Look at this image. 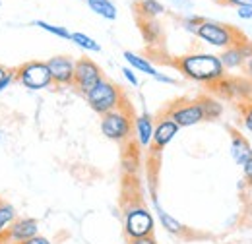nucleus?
Returning <instances> with one entry per match:
<instances>
[{
    "mask_svg": "<svg viewBox=\"0 0 252 244\" xmlns=\"http://www.w3.org/2000/svg\"><path fill=\"white\" fill-rule=\"evenodd\" d=\"M47 68L53 84L57 86H72L74 82V61L70 57H53L47 61Z\"/></svg>",
    "mask_w": 252,
    "mask_h": 244,
    "instance_id": "9",
    "label": "nucleus"
},
{
    "mask_svg": "<svg viewBox=\"0 0 252 244\" xmlns=\"http://www.w3.org/2000/svg\"><path fill=\"white\" fill-rule=\"evenodd\" d=\"M39 235V223L32 217H16V221L10 225L6 244H20L24 241H30L32 237Z\"/></svg>",
    "mask_w": 252,
    "mask_h": 244,
    "instance_id": "10",
    "label": "nucleus"
},
{
    "mask_svg": "<svg viewBox=\"0 0 252 244\" xmlns=\"http://www.w3.org/2000/svg\"><path fill=\"white\" fill-rule=\"evenodd\" d=\"M156 80H158V82H163V84H175V80H173V78H167V76H161V74L156 76Z\"/></svg>",
    "mask_w": 252,
    "mask_h": 244,
    "instance_id": "34",
    "label": "nucleus"
},
{
    "mask_svg": "<svg viewBox=\"0 0 252 244\" xmlns=\"http://www.w3.org/2000/svg\"><path fill=\"white\" fill-rule=\"evenodd\" d=\"M223 4H229V6H237V8H241V6H252V0H221Z\"/></svg>",
    "mask_w": 252,
    "mask_h": 244,
    "instance_id": "31",
    "label": "nucleus"
},
{
    "mask_svg": "<svg viewBox=\"0 0 252 244\" xmlns=\"http://www.w3.org/2000/svg\"><path fill=\"white\" fill-rule=\"evenodd\" d=\"M231 155H233L235 163H239V165H243L249 157H252V150H251V146H249V142H247L243 136H239V134H233Z\"/></svg>",
    "mask_w": 252,
    "mask_h": 244,
    "instance_id": "15",
    "label": "nucleus"
},
{
    "mask_svg": "<svg viewBox=\"0 0 252 244\" xmlns=\"http://www.w3.org/2000/svg\"><path fill=\"white\" fill-rule=\"evenodd\" d=\"M132 126L134 119L126 105L101 117V132L113 142H126L132 134Z\"/></svg>",
    "mask_w": 252,
    "mask_h": 244,
    "instance_id": "3",
    "label": "nucleus"
},
{
    "mask_svg": "<svg viewBox=\"0 0 252 244\" xmlns=\"http://www.w3.org/2000/svg\"><path fill=\"white\" fill-rule=\"evenodd\" d=\"M245 70H247V76L252 80V57H249V59L245 61Z\"/></svg>",
    "mask_w": 252,
    "mask_h": 244,
    "instance_id": "33",
    "label": "nucleus"
},
{
    "mask_svg": "<svg viewBox=\"0 0 252 244\" xmlns=\"http://www.w3.org/2000/svg\"><path fill=\"white\" fill-rule=\"evenodd\" d=\"M243 122H245V126H247V130H251L252 132V103H247V107H245Z\"/></svg>",
    "mask_w": 252,
    "mask_h": 244,
    "instance_id": "26",
    "label": "nucleus"
},
{
    "mask_svg": "<svg viewBox=\"0 0 252 244\" xmlns=\"http://www.w3.org/2000/svg\"><path fill=\"white\" fill-rule=\"evenodd\" d=\"M14 80H16V78H14V70H6L4 66H0V92H2L4 88H8Z\"/></svg>",
    "mask_w": 252,
    "mask_h": 244,
    "instance_id": "24",
    "label": "nucleus"
},
{
    "mask_svg": "<svg viewBox=\"0 0 252 244\" xmlns=\"http://www.w3.org/2000/svg\"><path fill=\"white\" fill-rule=\"evenodd\" d=\"M103 80V70L92 59H78L74 62V82L72 86L80 93L88 95Z\"/></svg>",
    "mask_w": 252,
    "mask_h": 244,
    "instance_id": "7",
    "label": "nucleus"
},
{
    "mask_svg": "<svg viewBox=\"0 0 252 244\" xmlns=\"http://www.w3.org/2000/svg\"><path fill=\"white\" fill-rule=\"evenodd\" d=\"M179 126L171 121L169 117H163L161 121L154 126V138H152V144H154V150L161 152L165 146H169L173 142V138L179 134Z\"/></svg>",
    "mask_w": 252,
    "mask_h": 244,
    "instance_id": "11",
    "label": "nucleus"
},
{
    "mask_svg": "<svg viewBox=\"0 0 252 244\" xmlns=\"http://www.w3.org/2000/svg\"><path fill=\"white\" fill-rule=\"evenodd\" d=\"M86 99H88L90 107L94 109L95 113H99L101 117L125 105V95L121 92V88L115 86L107 78H103L94 90L86 95Z\"/></svg>",
    "mask_w": 252,
    "mask_h": 244,
    "instance_id": "2",
    "label": "nucleus"
},
{
    "mask_svg": "<svg viewBox=\"0 0 252 244\" xmlns=\"http://www.w3.org/2000/svg\"><path fill=\"white\" fill-rule=\"evenodd\" d=\"M154 215L150 214L146 208L142 206H134L130 208L125 215V235L128 241L134 239H142V237H150L154 235Z\"/></svg>",
    "mask_w": 252,
    "mask_h": 244,
    "instance_id": "6",
    "label": "nucleus"
},
{
    "mask_svg": "<svg viewBox=\"0 0 252 244\" xmlns=\"http://www.w3.org/2000/svg\"><path fill=\"white\" fill-rule=\"evenodd\" d=\"M237 14H239V18H243V20H252V6H241Z\"/></svg>",
    "mask_w": 252,
    "mask_h": 244,
    "instance_id": "29",
    "label": "nucleus"
},
{
    "mask_svg": "<svg viewBox=\"0 0 252 244\" xmlns=\"http://www.w3.org/2000/svg\"><path fill=\"white\" fill-rule=\"evenodd\" d=\"M136 10H138L140 18H144V20H156L158 16L165 12V8L159 0H142L136 4Z\"/></svg>",
    "mask_w": 252,
    "mask_h": 244,
    "instance_id": "17",
    "label": "nucleus"
},
{
    "mask_svg": "<svg viewBox=\"0 0 252 244\" xmlns=\"http://www.w3.org/2000/svg\"><path fill=\"white\" fill-rule=\"evenodd\" d=\"M16 221V210L14 206L6 204L0 200V243H6V235H8V229L10 225Z\"/></svg>",
    "mask_w": 252,
    "mask_h": 244,
    "instance_id": "16",
    "label": "nucleus"
},
{
    "mask_svg": "<svg viewBox=\"0 0 252 244\" xmlns=\"http://www.w3.org/2000/svg\"><path fill=\"white\" fill-rule=\"evenodd\" d=\"M14 78L16 82H20L24 88L28 90H47L49 86H53V80H51V74H49V68H47V62L41 61H30L20 64L16 70H14Z\"/></svg>",
    "mask_w": 252,
    "mask_h": 244,
    "instance_id": "5",
    "label": "nucleus"
},
{
    "mask_svg": "<svg viewBox=\"0 0 252 244\" xmlns=\"http://www.w3.org/2000/svg\"><path fill=\"white\" fill-rule=\"evenodd\" d=\"M198 103L202 105V111H204V121H214V119H220L221 113H223V107H221L220 101H216L214 97H200Z\"/></svg>",
    "mask_w": 252,
    "mask_h": 244,
    "instance_id": "20",
    "label": "nucleus"
},
{
    "mask_svg": "<svg viewBox=\"0 0 252 244\" xmlns=\"http://www.w3.org/2000/svg\"><path fill=\"white\" fill-rule=\"evenodd\" d=\"M20 244H51V241L45 239V237H41V235H35L30 241H24V243H20Z\"/></svg>",
    "mask_w": 252,
    "mask_h": 244,
    "instance_id": "30",
    "label": "nucleus"
},
{
    "mask_svg": "<svg viewBox=\"0 0 252 244\" xmlns=\"http://www.w3.org/2000/svg\"><path fill=\"white\" fill-rule=\"evenodd\" d=\"M134 130H136V140L142 148H148L154 138V119L148 113H142L140 117L134 119Z\"/></svg>",
    "mask_w": 252,
    "mask_h": 244,
    "instance_id": "12",
    "label": "nucleus"
},
{
    "mask_svg": "<svg viewBox=\"0 0 252 244\" xmlns=\"http://www.w3.org/2000/svg\"><path fill=\"white\" fill-rule=\"evenodd\" d=\"M169 119L179 128H187V126H194V124L204 121V111L198 101H189V103H181V105L173 107L169 111Z\"/></svg>",
    "mask_w": 252,
    "mask_h": 244,
    "instance_id": "8",
    "label": "nucleus"
},
{
    "mask_svg": "<svg viewBox=\"0 0 252 244\" xmlns=\"http://www.w3.org/2000/svg\"><path fill=\"white\" fill-rule=\"evenodd\" d=\"M175 66L187 78L194 80V82H200V84H208V86H214L221 78H225V68L221 64L220 57L208 55V53L185 55V57L177 59Z\"/></svg>",
    "mask_w": 252,
    "mask_h": 244,
    "instance_id": "1",
    "label": "nucleus"
},
{
    "mask_svg": "<svg viewBox=\"0 0 252 244\" xmlns=\"http://www.w3.org/2000/svg\"><path fill=\"white\" fill-rule=\"evenodd\" d=\"M154 208H156V212H158V217H159V221H161V225H163V229H167V231L173 233V235H183V233L187 231V227H185L181 221H177L173 215L167 214L156 200H154Z\"/></svg>",
    "mask_w": 252,
    "mask_h": 244,
    "instance_id": "14",
    "label": "nucleus"
},
{
    "mask_svg": "<svg viewBox=\"0 0 252 244\" xmlns=\"http://www.w3.org/2000/svg\"><path fill=\"white\" fill-rule=\"evenodd\" d=\"M123 74H125V78L132 84V86H138V84H140L138 78H136V74L132 72V68H123Z\"/></svg>",
    "mask_w": 252,
    "mask_h": 244,
    "instance_id": "28",
    "label": "nucleus"
},
{
    "mask_svg": "<svg viewBox=\"0 0 252 244\" xmlns=\"http://www.w3.org/2000/svg\"><path fill=\"white\" fill-rule=\"evenodd\" d=\"M196 35L214 45V47H220V49H229V47H235L237 43L245 41V37L231 26H223V24H216V22H202L196 30Z\"/></svg>",
    "mask_w": 252,
    "mask_h": 244,
    "instance_id": "4",
    "label": "nucleus"
},
{
    "mask_svg": "<svg viewBox=\"0 0 252 244\" xmlns=\"http://www.w3.org/2000/svg\"><path fill=\"white\" fill-rule=\"evenodd\" d=\"M140 30H142V35L148 43H158L161 39V26H159L156 20H144L140 18Z\"/></svg>",
    "mask_w": 252,
    "mask_h": 244,
    "instance_id": "21",
    "label": "nucleus"
},
{
    "mask_svg": "<svg viewBox=\"0 0 252 244\" xmlns=\"http://www.w3.org/2000/svg\"><path fill=\"white\" fill-rule=\"evenodd\" d=\"M33 26H37V28H41V30H45L47 33H53L55 37H61V39H70V31L66 30V28H61V26H53V24H47V22H43V20H37V22H33Z\"/></svg>",
    "mask_w": 252,
    "mask_h": 244,
    "instance_id": "23",
    "label": "nucleus"
},
{
    "mask_svg": "<svg viewBox=\"0 0 252 244\" xmlns=\"http://www.w3.org/2000/svg\"><path fill=\"white\" fill-rule=\"evenodd\" d=\"M90 8L105 20H117V6L111 0H88Z\"/></svg>",
    "mask_w": 252,
    "mask_h": 244,
    "instance_id": "19",
    "label": "nucleus"
},
{
    "mask_svg": "<svg viewBox=\"0 0 252 244\" xmlns=\"http://www.w3.org/2000/svg\"><path fill=\"white\" fill-rule=\"evenodd\" d=\"M70 41H74L78 47H82L84 51H90V53H99L101 51V45L95 39L88 37L86 33H72L70 35Z\"/></svg>",
    "mask_w": 252,
    "mask_h": 244,
    "instance_id": "22",
    "label": "nucleus"
},
{
    "mask_svg": "<svg viewBox=\"0 0 252 244\" xmlns=\"http://www.w3.org/2000/svg\"><path fill=\"white\" fill-rule=\"evenodd\" d=\"M202 22H204L202 18H198V16H190V18L185 20V28H187V31H190V33H196L198 26H200Z\"/></svg>",
    "mask_w": 252,
    "mask_h": 244,
    "instance_id": "25",
    "label": "nucleus"
},
{
    "mask_svg": "<svg viewBox=\"0 0 252 244\" xmlns=\"http://www.w3.org/2000/svg\"><path fill=\"white\" fill-rule=\"evenodd\" d=\"M220 61H221V64H223V68H229V70H235V68L245 66V57L241 55V51H239L237 45L225 49L223 55L220 57Z\"/></svg>",
    "mask_w": 252,
    "mask_h": 244,
    "instance_id": "18",
    "label": "nucleus"
},
{
    "mask_svg": "<svg viewBox=\"0 0 252 244\" xmlns=\"http://www.w3.org/2000/svg\"><path fill=\"white\" fill-rule=\"evenodd\" d=\"M130 244H158V241L154 239V235H150V237H142V239H134V241H130Z\"/></svg>",
    "mask_w": 252,
    "mask_h": 244,
    "instance_id": "32",
    "label": "nucleus"
},
{
    "mask_svg": "<svg viewBox=\"0 0 252 244\" xmlns=\"http://www.w3.org/2000/svg\"><path fill=\"white\" fill-rule=\"evenodd\" d=\"M241 167H243V171H245V177H247V181L252 184V157H249V159H247V161H245Z\"/></svg>",
    "mask_w": 252,
    "mask_h": 244,
    "instance_id": "27",
    "label": "nucleus"
},
{
    "mask_svg": "<svg viewBox=\"0 0 252 244\" xmlns=\"http://www.w3.org/2000/svg\"><path fill=\"white\" fill-rule=\"evenodd\" d=\"M125 61L130 64V68H134V70H138V72H144V74H148V76H152V78H156L159 72L154 68V64L148 61V59H144V57H140V55H136V53H130V51H125Z\"/></svg>",
    "mask_w": 252,
    "mask_h": 244,
    "instance_id": "13",
    "label": "nucleus"
},
{
    "mask_svg": "<svg viewBox=\"0 0 252 244\" xmlns=\"http://www.w3.org/2000/svg\"><path fill=\"white\" fill-rule=\"evenodd\" d=\"M0 6H2V2H0Z\"/></svg>",
    "mask_w": 252,
    "mask_h": 244,
    "instance_id": "35",
    "label": "nucleus"
}]
</instances>
